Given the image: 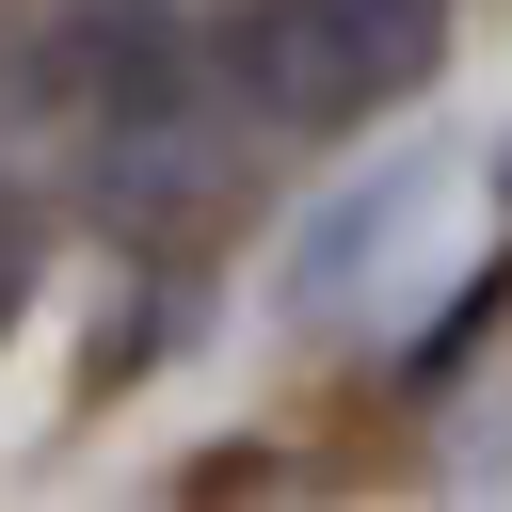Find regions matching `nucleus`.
I'll list each match as a JSON object with an SVG mask.
<instances>
[{
    "instance_id": "nucleus-1",
    "label": "nucleus",
    "mask_w": 512,
    "mask_h": 512,
    "mask_svg": "<svg viewBox=\"0 0 512 512\" xmlns=\"http://www.w3.org/2000/svg\"><path fill=\"white\" fill-rule=\"evenodd\" d=\"M224 160H240V96H176V112H96V144H80V208H96V240H128V256H160L208 192H224Z\"/></svg>"
},
{
    "instance_id": "nucleus-2",
    "label": "nucleus",
    "mask_w": 512,
    "mask_h": 512,
    "mask_svg": "<svg viewBox=\"0 0 512 512\" xmlns=\"http://www.w3.org/2000/svg\"><path fill=\"white\" fill-rule=\"evenodd\" d=\"M208 64H224V96H240L272 144H320V128H352V112H336V80H320V32H304V0H208Z\"/></svg>"
},
{
    "instance_id": "nucleus-3",
    "label": "nucleus",
    "mask_w": 512,
    "mask_h": 512,
    "mask_svg": "<svg viewBox=\"0 0 512 512\" xmlns=\"http://www.w3.org/2000/svg\"><path fill=\"white\" fill-rule=\"evenodd\" d=\"M304 32H320V80H336L352 128L400 112V96L448 64V0H304Z\"/></svg>"
},
{
    "instance_id": "nucleus-4",
    "label": "nucleus",
    "mask_w": 512,
    "mask_h": 512,
    "mask_svg": "<svg viewBox=\"0 0 512 512\" xmlns=\"http://www.w3.org/2000/svg\"><path fill=\"white\" fill-rule=\"evenodd\" d=\"M416 192H432V144H400V160H368V176H352V192H336V208H320V224L288 240V272H272V288H288V304L320 320V304H336V288H352V272H368L384 240H400V208H416Z\"/></svg>"
},
{
    "instance_id": "nucleus-5",
    "label": "nucleus",
    "mask_w": 512,
    "mask_h": 512,
    "mask_svg": "<svg viewBox=\"0 0 512 512\" xmlns=\"http://www.w3.org/2000/svg\"><path fill=\"white\" fill-rule=\"evenodd\" d=\"M176 336H192V288H176V272H144V288H128V304L96 320V384H128V368H160Z\"/></svg>"
},
{
    "instance_id": "nucleus-6",
    "label": "nucleus",
    "mask_w": 512,
    "mask_h": 512,
    "mask_svg": "<svg viewBox=\"0 0 512 512\" xmlns=\"http://www.w3.org/2000/svg\"><path fill=\"white\" fill-rule=\"evenodd\" d=\"M496 288H512V272H464V288H448V304H432V336H416V352H400V384H448V368H464V352H480V336H496Z\"/></svg>"
},
{
    "instance_id": "nucleus-7",
    "label": "nucleus",
    "mask_w": 512,
    "mask_h": 512,
    "mask_svg": "<svg viewBox=\"0 0 512 512\" xmlns=\"http://www.w3.org/2000/svg\"><path fill=\"white\" fill-rule=\"evenodd\" d=\"M32 256H48V224H32V192L0 176V320H16V288H32Z\"/></svg>"
},
{
    "instance_id": "nucleus-8",
    "label": "nucleus",
    "mask_w": 512,
    "mask_h": 512,
    "mask_svg": "<svg viewBox=\"0 0 512 512\" xmlns=\"http://www.w3.org/2000/svg\"><path fill=\"white\" fill-rule=\"evenodd\" d=\"M496 192H512V144H496Z\"/></svg>"
}]
</instances>
